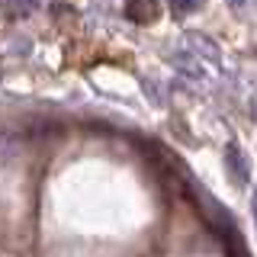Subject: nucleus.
Wrapping results in <instances>:
<instances>
[{"label": "nucleus", "instance_id": "obj_1", "mask_svg": "<svg viewBox=\"0 0 257 257\" xmlns=\"http://www.w3.org/2000/svg\"><path fill=\"white\" fill-rule=\"evenodd\" d=\"M225 167L231 171L235 183H247V177H251V171H247V161H244V155H241L238 145H228V148H225Z\"/></svg>", "mask_w": 257, "mask_h": 257}, {"label": "nucleus", "instance_id": "obj_2", "mask_svg": "<svg viewBox=\"0 0 257 257\" xmlns=\"http://www.w3.org/2000/svg\"><path fill=\"white\" fill-rule=\"evenodd\" d=\"M122 13L128 16V20H135V23H148V20H155V16L161 13V7H158V4H148V0H142V4H128Z\"/></svg>", "mask_w": 257, "mask_h": 257}, {"label": "nucleus", "instance_id": "obj_3", "mask_svg": "<svg viewBox=\"0 0 257 257\" xmlns=\"http://www.w3.org/2000/svg\"><path fill=\"white\" fill-rule=\"evenodd\" d=\"M254 222H257V193H254Z\"/></svg>", "mask_w": 257, "mask_h": 257}]
</instances>
